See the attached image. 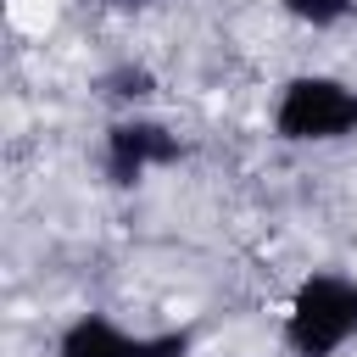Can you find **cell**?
Listing matches in <instances>:
<instances>
[{"mask_svg":"<svg viewBox=\"0 0 357 357\" xmlns=\"http://www.w3.org/2000/svg\"><path fill=\"white\" fill-rule=\"evenodd\" d=\"M357 340V279L351 273H307L284 307L290 357H335Z\"/></svg>","mask_w":357,"mask_h":357,"instance_id":"cell-1","label":"cell"},{"mask_svg":"<svg viewBox=\"0 0 357 357\" xmlns=\"http://www.w3.org/2000/svg\"><path fill=\"white\" fill-rule=\"evenodd\" d=\"M184 156V139L156 123V117H117L106 128V151H100V167H106V184L117 190H134L151 167H173Z\"/></svg>","mask_w":357,"mask_h":357,"instance_id":"cell-3","label":"cell"},{"mask_svg":"<svg viewBox=\"0 0 357 357\" xmlns=\"http://www.w3.org/2000/svg\"><path fill=\"white\" fill-rule=\"evenodd\" d=\"M106 100H123V106H139V100H151L156 95V73L151 67H134V61H123V67H112V73H100V84H95Z\"/></svg>","mask_w":357,"mask_h":357,"instance_id":"cell-5","label":"cell"},{"mask_svg":"<svg viewBox=\"0 0 357 357\" xmlns=\"http://www.w3.org/2000/svg\"><path fill=\"white\" fill-rule=\"evenodd\" d=\"M279 6L301 28H340L346 17H357V0H279Z\"/></svg>","mask_w":357,"mask_h":357,"instance_id":"cell-6","label":"cell"},{"mask_svg":"<svg viewBox=\"0 0 357 357\" xmlns=\"http://www.w3.org/2000/svg\"><path fill=\"white\" fill-rule=\"evenodd\" d=\"M273 134L290 145H329L357 134V89L329 73H301L273 100Z\"/></svg>","mask_w":357,"mask_h":357,"instance_id":"cell-2","label":"cell"},{"mask_svg":"<svg viewBox=\"0 0 357 357\" xmlns=\"http://www.w3.org/2000/svg\"><path fill=\"white\" fill-rule=\"evenodd\" d=\"M195 329H167V335H128L106 312H84L61 329L56 357H190Z\"/></svg>","mask_w":357,"mask_h":357,"instance_id":"cell-4","label":"cell"}]
</instances>
